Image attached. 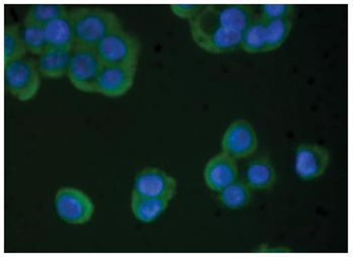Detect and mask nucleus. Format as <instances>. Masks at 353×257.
<instances>
[{
  "label": "nucleus",
  "mask_w": 353,
  "mask_h": 257,
  "mask_svg": "<svg viewBox=\"0 0 353 257\" xmlns=\"http://www.w3.org/2000/svg\"><path fill=\"white\" fill-rule=\"evenodd\" d=\"M75 32V46L95 48L106 36L123 28L119 15L98 6L70 8Z\"/></svg>",
  "instance_id": "nucleus-1"
},
{
  "label": "nucleus",
  "mask_w": 353,
  "mask_h": 257,
  "mask_svg": "<svg viewBox=\"0 0 353 257\" xmlns=\"http://www.w3.org/2000/svg\"><path fill=\"white\" fill-rule=\"evenodd\" d=\"M4 86L19 102L34 99L41 88V75L37 60L23 57L3 64Z\"/></svg>",
  "instance_id": "nucleus-2"
},
{
  "label": "nucleus",
  "mask_w": 353,
  "mask_h": 257,
  "mask_svg": "<svg viewBox=\"0 0 353 257\" xmlns=\"http://www.w3.org/2000/svg\"><path fill=\"white\" fill-rule=\"evenodd\" d=\"M256 15L254 6L250 4H205L203 10L190 21L243 32Z\"/></svg>",
  "instance_id": "nucleus-3"
},
{
  "label": "nucleus",
  "mask_w": 353,
  "mask_h": 257,
  "mask_svg": "<svg viewBox=\"0 0 353 257\" xmlns=\"http://www.w3.org/2000/svg\"><path fill=\"white\" fill-rule=\"evenodd\" d=\"M95 49L103 65L137 67L141 46L134 35L121 28L110 32Z\"/></svg>",
  "instance_id": "nucleus-4"
},
{
  "label": "nucleus",
  "mask_w": 353,
  "mask_h": 257,
  "mask_svg": "<svg viewBox=\"0 0 353 257\" xmlns=\"http://www.w3.org/2000/svg\"><path fill=\"white\" fill-rule=\"evenodd\" d=\"M102 64L95 48L75 46L71 50L68 76L72 86L82 93H96Z\"/></svg>",
  "instance_id": "nucleus-5"
},
{
  "label": "nucleus",
  "mask_w": 353,
  "mask_h": 257,
  "mask_svg": "<svg viewBox=\"0 0 353 257\" xmlns=\"http://www.w3.org/2000/svg\"><path fill=\"white\" fill-rule=\"evenodd\" d=\"M58 217L70 225H84L92 219L95 204L85 191L77 187H63L58 189L54 200Z\"/></svg>",
  "instance_id": "nucleus-6"
},
{
  "label": "nucleus",
  "mask_w": 353,
  "mask_h": 257,
  "mask_svg": "<svg viewBox=\"0 0 353 257\" xmlns=\"http://www.w3.org/2000/svg\"><path fill=\"white\" fill-rule=\"evenodd\" d=\"M193 42L204 51L211 54H225L239 49L243 32L204 26L189 21Z\"/></svg>",
  "instance_id": "nucleus-7"
},
{
  "label": "nucleus",
  "mask_w": 353,
  "mask_h": 257,
  "mask_svg": "<svg viewBox=\"0 0 353 257\" xmlns=\"http://www.w3.org/2000/svg\"><path fill=\"white\" fill-rule=\"evenodd\" d=\"M258 147L259 137L256 128L245 119L233 121L222 137V152L236 160L250 158Z\"/></svg>",
  "instance_id": "nucleus-8"
},
{
  "label": "nucleus",
  "mask_w": 353,
  "mask_h": 257,
  "mask_svg": "<svg viewBox=\"0 0 353 257\" xmlns=\"http://www.w3.org/2000/svg\"><path fill=\"white\" fill-rule=\"evenodd\" d=\"M176 191L178 182L174 176L159 167H145L137 172L132 193L172 200Z\"/></svg>",
  "instance_id": "nucleus-9"
},
{
  "label": "nucleus",
  "mask_w": 353,
  "mask_h": 257,
  "mask_svg": "<svg viewBox=\"0 0 353 257\" xmlns=\"http://www.w3.org/2000/svg\"><path fill=\"white\" fill-rule=\"evenodd\" d=\"M330 152L319 144L302 143L295 152L294 169L302 180H317L330 164Z\"/></svg>",
  "instance_id": "nucleus-10"
},
{
  "label": "nucleus",
  "mask_w": 353,
  "mask_h": 257,
  "mask_svg": "<svg viewBox=\"0 0 353 257\" xmlns=\"http://www.w3.org/2000/svg\"><path fill=\"white\" fill-rule=\"evenodd\" d=\"M137 70L136 66L103 65L98 76L96 93L112 99L123 97L134 86Z\"/></svg>",
  "instance_id": "nucleus-11"
},
{
  "label": "nucleus",
  "mask_w": 353,
  "mask_h": 257,
  "mask_svg": "<svg viewBox=\"0 0 353 257\" xmlns=\"http://www.w3.org/2000/svg\"><path fill=\"white\" fill-rule=\"evenodd\" d=\"M203 175L207 187L218 193L239 180V163L236 159L221 151L207 161Z\"/></svg>",
  "instance_id": "nucleus-12"
},
{
  "label": "nucleus",
  "mask_w": 353,
  "mask_h": 257,
  "mask_svg": "<svg viewBox=\"0 0 353 257\" xmlns=\"http://www.w3.org/2000/svg\"><path fill=\"white\" fill-rule=\"evenodd\" d=\"M71 50L48 47L37 58L41 77L59 79L68 73Z\"/></svg>",
  "instance_id": "nucleus-13"
},
{
  "label": "nucleus",
  "mask_w": 353,
  "mask_h": 257,
  "mask_svg": "<svg viewBox=\"0 0 353 257\" xmlns=\"http://www.w3.org/2000/svg\"><path fill=\"white\" fill-rule=\"evenodd\" d=\"M45 28L48 47L59 49L72 50L75 47V32L70 17V10L67 14L57 17L50 21Z\"/></svg>",
  "instance_id": "nucleus-14"
},
{
  "label": "nucleus",
  "mask_w": 353,
  "mask_h": 257,
  "mask_svg": "<svg viewBox=\"0 0 353 257\" xmlns=\"http://www.w3.org/2000/svg\"><path fill=\"white\" fill-rule=\"evenodd\" d=\"M276 169L271 159L261 156L248 163L245 169V182L254 191L271 189L276 182Z\"/></svg>",
  "instance_id": "nucleus-15"
},
{
  "label": "nucleus",
  "mask_w": 353,
  "mask_h": 257,
  "mask_svg": "<svg viewBox=\"0 0 353 257\" xmlns=\"http://www.w3.org/2000/svg\"><path fill=\"white\" fill-rule=\"evenodd\" d=\"M171 200L158 198L143 197L132 193L130 208L134 218L141 223H152L167 210Z\"/></svg>",
  "instance_id": "nucleus-16"
},
{
  "label": "nucleus",
  "mask_w": 353,
  "mask_h": 257,
  "mask_svg": "<svg viewBox=\"0 0 353 257\" xmlns=\"http://www.w3.org/2000/svg\"><path fill=\"white\" fill-rule=\"evenodd\" d=\"M252 189L245 180H236L232 184L218 191L220 204L230 210H239L250 204Z\"/></svg>",
  "instance_id": "nucleus-17"
},
{
  "label": "nucleus",
  "mask_w": 353,
  "mask_h": 257,
  "mask_svg": "<svg viewBox=\"0 0 353 257\" xmlns=\"http://www.w3.org/2000/svg\"><path fill=\"white\" fill-rule=\"evenodd\" d=\"M241 48L250 54L265 53L267 51L265 19L258 14L243 32Z\"/></svg>",
  "instance_id": "nucleus-18"
},
{
  "label": "nucleus",
  "mask_w": 353,
  "mask_h": 257,
  "mask_svg": "<svg viewBox=\"0 0 353 257\" xmlns=\"http://www.w3.org/2000/svg\"><path fill=\"white\" fill-rule=\"evenodd\" d=\"M19 25H6L3 30V64L27 57Z\"/></svg>",
  "instance_id": "nucleus-19"
},
{
  "label": "nucleus",
  "mask_w": 353,
  "mask_h": 257,
  "mask_svg": "<svg viewBox=\"0 0 353 257\" xmlns=\"http://www.w3.org/2000/svg\"><path fill=\"white\" fill-rule=\"evenodd\" d=\"M19 27L28 53L38 57L48 48L45 28L43 26L27 21H23Z\"/></svg>",
  "instance_id": "nucleus-20"
},
{
  "label": "nucleus",
  "mask_w": 353,
  "mask_h": 257,
  "mask_svg": "<svg viewBox=\"0 0 353 257\" xmlns=\"http://www.w3.org/2000/svg\"><path fill=\"white\" fill-rule=\"evenodd\" d=\"M293 19H280L265 21V42L267 51L279 49L289 37L293 29Z\"/></svg>",
  "instance_id": "nucleus-21"
},
{
  "label": "nucleus",
  "mask_w": 353,
  "mask_h": 257,
  "mask_svg": "<svg viewBox=\"0 0 353 257\" xmlns=\"http://www.w3.org/2000/svg\"><path fill=\"white\" fill-rule=\"evenodd\" d=\"M69 10L64 4H32L28 8L23 21L46 26L57 17L67 14Z\"/></svg>",
  "instance_id": "nucleus-22"
},
{
  "label": "nucleus",
  "mask_w": 353,
  "mask_h": 257,
  "mask_svg": "<svg viewBox=\"0 0 353 257\" xmlns=\"http://www.w3.org/2000/svg\"><path fill=\"white\" fill-rule=\"evenodd\" d=\"M265 21L280 19H293L295 6L293 4H263L258 14Z\"/></svg>",
  "instance_id": "nucleus-23"
},
{
  "label": "nucleus",
  "mask_w": 353,
  "mask_h": 257,
  "mask_svg": "<svg viewBox=\"0 0 353 257\" xmlns=\"http://www.w3.org/2000/svg\"><path fill=\"white\" fill-rule=\"evenodd\" d=\"M205 4H172L171 8L172 12L176 15V17H180V19H194L202 10H203Z\"/></svg>",
  "instance_id": "nucleus-24"
}]
</instances>
